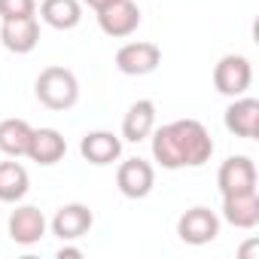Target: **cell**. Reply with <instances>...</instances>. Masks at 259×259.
<instances>
[{"instance_id":"cell-7","label":"cell","mask_w":259,"mask_h":259,"mask_svg":"<svg viewBox=\"0 0 259 259\" xmlns=\"http://www.w3.org/2000/svg\"><path fill=\"white\" fill-rule=\"evenodd\" d=\"M116 186L125 198H147L156 186V168L144 159H125L116 171Z\"/></svg>"},{"instance_id":"cell-10","label":"cell","mask_w":259,"mask_h":259,"mask_svg":"<svg viewBox=\"0 0 259 259\" xmlns=\"http://www.w3.org/2000/svg\"><path fill=\"white\" fill-rule=\"evenodd\" d=\"M0 43H4V49H10L16 55L34 52L37 43H40V22H37V16L7 19L4 25H0Z\"/></svg>"},{"instance_id":"cell-11","label":"cell","mask_w":259,"mask_h":259,"mask_svg":"<svg viewBox=\"0 0 259 259\" xmlns=\"http://www.w3.org/2000/svg\"><path fill=\"white\" fill-rule=\"evenodd\" d=\"M7 229H10V238H13L16 244L31 247V244H37V241L46 235L49 223H46V217H43L40 207H34V204H19V207L10 213Z\"/></svg>"},{"instance_id":"cell-4","label":"cell","mask_w":259,"mask_h":259,"mask_svg":"<svg viewBox=\"0 0 259 259\" xmlns=\"http://www.w3.org/2000/svg\"><path fill=\"white\" fill-rule=\"evenodd\" d=\"M98 28L113 40L132 37L141 28V7L135 0H113L110 7L98 10Z\"/></svg>"},{"instance_id":"cell-15","label":"cell","mask_w":259,"mask_h":259,"mask_svg":"<svg viewBox=\"0 0 259 259\" xmlns=\"http://www.w3.org/2000/svg\"><path fill=\"white\" fill-rule=\"evenodd\" d=\"M153 128H156V101H150V98L135 101L122 119V138L132 144H141L153 135Z\"/></svg>"},{"instance_id":"cell-9","label":"cell","mask_w":259,"mask_h":259,"mask_svg":"<svg viewBox=\"0 0 259 259\" xmlns=\"http://www.w3.org/2000/svg\"><path fill=\"white\" fill-rule=\"evenodd\" d=\"M217 186H220V195H235V192L256 189V165H253V159L250 156H229L217 171Z\"/></svg>"},{"instance_id":"cell-22","label":"cell","mask_w":259,"mask_h":259,"mask_svg":"<svg viewBox=\"0 0 259 259\" xmlns=\"http://www.w3.org/2000/svg\"><path fill=\"white\" fill-rule=\"evenodd\" d=\"M82 4H85V7H92V10L98 13V10H104V7H110V4H113V0H82Z\"/></svg>"},{"instance_id":"cell-19","label":"cell","mask_w":259,"mask_h":259,"mask_svg":"<svg viewBox=\"0 0 259 259\" xmlns=\"http://www.w3.org/2000/svg\"><path fill=\"white\" fill-rule=\"evenodd\" d=\"M31 132H34V128L25 119H4V122H0V153H7L10 159L28 156Z\"/></svg>"},{"instance_id":"cell-5","label":"cell","mask_w":259,"mask_h":259,"mask_svg":"<svg viewBox=\"0 0 259 259\" xmlns=\"http://www.w3.org/2000/svg\"><path fill=\"white\" fill-rule=\"evenodd\" d=\"M159 64H162V49L156 43H147V40L125 43L116 52V70L125 76H147Z\"/></svg>"},{"instance_id":"cell-17","label":"cell","mask_w":259,"mask_h":259,"mask_svg":"<svg viewBox=\"0 0 259 259\" xmlns=\"http://www.w3.org/2000/svg\"><path fill=\"white\" fill-rule=\"evenodd\" d=\"M40 19L55 31H70L82 22V4L79 0H43Z\"/></svg>"},{"instance_id":"cell-20","label":"cell","mask_w":259,"mask_h":259,"mask_svg":"<svg viewBox=\"0 0 259 259\" xmlns=\"http://www.w3.org/2000/svg\"><path fill=\"white\" fill-rule=\"evenodd\" d=\"M37 13V0H0V19H22Z\"/></svg>"},{"instance_id":"cell-2","label":"cell","mask_w":259,"mask_h":259,"mask_svg":"<svg viewBox=\"0 0 259 259\" xmlns=\"http://www.w3.org/2000/svg\"><path fill=\"white\" fill-rule=\"evenodd\" d=\"M34 92H37V101L46 107V110H70L76 107L79 101V79L73 70L61 67V64H52L46 70H40L37 82H34Z\"/></svg>"},{"instance_id":"cell-18","label":"cell","mask_w":259,"mask_h":259,"mask_svg":"<svg viewBox=\"0 0 259 259\" xmlns=\"http://www.w3.org/2000/svg\"><path fill=\"white\" fill-rule=\"evenodd\" d=\"M31 189V177L19 162H0V201L19 204Z\"/></svg>"},{"instance_id":"cell-21","label":"cell","mask_w":259,"mask_h":259,"mask_svg":"<svg viewBox=\"0 0 259 259\" xmlns=\"http://www.w3.org/2000/svg\"><path fill=\"white\" fill-rule=\"evenodd\" d=\"M67 256H82V250H79V247H67V244H64V247L58 250V259H67Z\"/></svg>"},{"instance_id":"cell-13","label":"cell","mask_w":259,"mask_h":259,"mask_svg":"<svg viewBox=\"0 0 259 259\" xmlns=\"http://www.w3.org/2000/svg\"><path fill=\"white\" fill-rule=\"evenodd\" d=\"M223 220L235 229H253L259 223V189L223 195Z\"/></svg>"},{"instance_id":"cell-6","label":"cell","mask_w":259,"mask_h":259,"mask_svg":"<svg viewBox=\"0 0 259 259\" xmlns=\"http://www.w3.org/2000/svg\"><path fill=\"white\" fill-rule=\"evenodd\" d=\"M177 235L183 244H192V247H201V244H210L217 235H220V217L210 210V207H189L180 220H177Z\"/></svg>"},{"instance_id":"cell-8","label":"cell","mask_w":259,"mask_h":259,"mask_svg":"<svg viewBox=\"0 0 259 259\" xmlns=\"http://www.w3.org/2000/svg\"><path fill=\"white\" fill-rule=\"evenodd\" d=\"M92 226H95V213L89 210V204H79V201L58 207L52 223H49L52 235L61 241H79L92 232Z\"/></svg>"},{"instance_id":"cell-14","label":"cell","mask_w":259,"mask_h":259,"mask_svg":"<svg viewBox=\"0 0 259 259\" xmlns=\"http://www.w3.org/2000/svg\"><path fill=\"white\" fill-rule=\"evenodd\" d=\"M67 153V141L58 128H34L31 144H28V159L37 165H55Z\"/></svg>"},{"instance_id":"cell-12","label":"cell","mask_w":259,"mask_h":259,"mask_svg":"<svg viewBox=\"0 0 259 259\" xmlns=\"http://www.w3.org/2000/svg\"><path fill=\"white\" fill-rule=\"evenodd\" d=\"M223 122H226L229 132L238 135V138H247V141L259 138V101L256 98H247V95L235 98L229 104Z\"/></svg>"},{"instance_id":"cell-1","label":"cell","mask_w":259,"mask_h":259,"mask_svg":"<svg viewBox=\"0 0 259 259\" xmlns=\"http://www.w3.org/2000/svg\"><path fill=\"white\" fill-rule=\"evenodd\" d=\"M153 159L168 168H201L213 156V141L207 135V128L198 119H177L162 128H153Z\"/></svg>"},{"instance_id":"cell-3","label":"cell","mask_w":259,"mask_h":259,"mask_svg":"<svg viewBox=\"0 0 259 259\" xmlns=\"http://www.w3.org/2000/svg\"><path fill=\"white\" fill-rule=\"evenodd\" d=\"M253 82V67L244 55H223L213 67V89L226 98H241L247 95Z\"/></svg>"},{"instance_id":"cell-16","label":"cell","mask_w":259,"mask_h":259,"mask_svg":"<svg viewBox=\"0 0 259 259\" xmlns=\"http://www.w3.org/2000/svg\"><path fill=\"white\" fill-rule=\"evenodd\" d=\"M79 153L89 165H113L122 156V138L113 132H89L79 141Z\"/></svg>"}]
</instances>
